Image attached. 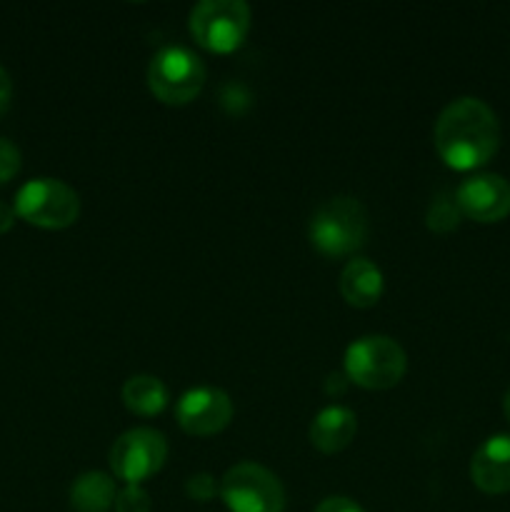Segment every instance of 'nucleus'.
Masks as SVG:
<instances>
[{
    "label": "nucleus",
    "instance_id": "0eeeda50",
    "mask_svg": "<svg viewBox=\"0 0 510 512\" xmlns=\"http://www.w3.org/2000/svg\"><path fill=\"white\" fill-rule=\"evenodd\" d=\"M220 498L230 512H283L285 488L258 463H238L220 480Z\"/></svg>",
    "mask_w": 510,
    "mask_h": 512
},
{
    "label": "nucleus",
    "instance_id": "423d86ee",
    "mask_svg": "<svg viewBox=\"0 0 510 512\" xmlns=\"http://www.w3.org/2000/svg\"><path fill=\"white\" fill-rule=\"evenodd\" d=\"M190 35L210 53H233L250 30V8L243 0H203L190 10Z\"/></svg>",
    "mask_w": 510,
    "mask_h": 512
},
{
    "label": "nucleus",
    "instance_id": "f257e3e1",
    "mask_svg": "<svg viewBox=\"0 0 510 512\" xmlns=\"http://www.w3.org/2000/svg\"><path fill=\"white\" fill-rule=\"evenodd\" d=\"M500 148V123L480 98H455L435 123V150L453 170H478Z\"/></svg>",
    "mask_w": 510,
    "mask_h": 512
},
{
    "label": "nucleus",
    "instance_id": "2eb2a0df",
    "mask_svg": "<svg viewBox=\"0 0 510 512\" xmlns=\"http://www.w3.org/2000/svg\"><path fill=\"white\" fill-rule=\"evenodd\" d=\"M123 403L130 413L140 418L160 415L168 405V388L155 375H133L123 385Z\"/></svg>",
    "mask_w": 510,
    "mask_h": 512
},
{
    "label": "nucleus",
    "instance_id": "f3484780",
    "mask_svg": "<svg viewBox=\"0 0 510 512\" xmlns=\"http://www.w3.org/2000/svg\"><path fill=\"white\" fill-rule=\"evenodd\" d=\"M115 512H150L153 503H150L148 490L140 488V485H125L123 490H118V498H115Z\"/></svg>",
    "mask_w": 510,
    "mask_h": 512
},
{
    "label": "nucleus",
    "instance_id": "f8f14e48",
    "mask_svg": "<svg viewBox=\"0 0 510 512\" xmlns=\"http://www.w3.org/2000/svg\"><path fill=\"white\" fill-rule=\"evenodd\" d=\"M355 433H358V418H355L353 410L343 408V405L323 408L310 423V443L325 455L348 448Z\"/></svg>",
    "mask_w": 510,
    "mask_h": 512
},
{
    "label": "nucleus",
    "instance_id": "4468645a",
    "mask_svg": "<svg viewBox=\"0 0 510 512\" xmlns=\"http://www.w3.org/2000/svg\"><path fill=\"white\" fill-rule=\"evenodd\" d=\"M118 498V488L110 475L90 470L70 485V505L75 512H108Z\"/></svg>",
    "mask_w": 510,
    "mask_h": 512
},
{
    "label": "nucleus",
    "instance_id": "9b49d317",
    "mask_svg": "<svg viewBox=\"0 0 510 512\" xmlns=\"http://www.w3.org/2000/svg\"><path fill=\"white\" fill-rule=\"evenodd\" d=\"M470 478L485 495L510 493V435L485 440L470 460Z\"/></svg>",
    "mask_w": 510,
    "mask_h": 512
},
{
    "label": "nucleus",
    "instance_id": "ddd939ff",
    "mask_svg": "<svg viewBox=\"0 0 510 512\" xmlns=\"http://www.w3.org/2000/svg\"><path fill=\"white\" fill-rule=\"evenodd\" d=\"M383 273L368 258H353L340 273V293L353 308H373L383 295Z\"/></svg>",
    "mask_w": 510,
    "mask_h": 512
},
{
    "label": "nucleus",
    "instance_id": "412c9836",
    "mask_svg": "<svg viewBox=\"0 0 510 512\" xmlns=\"http://www.w3.org/2000/svg\"><path fill=\"white\" fill-rule=\"evenodd\" d=\"M10 98H13V83H10V75L8 70L0 65V115L8 110L10 105Z\"/></svg>",
    "mask_w": 510,
    "mask_h": 512
},
{
    "label": "nucleus",
    "instance_id": "39448f33",
    "mask_svg": "<svg viewBox=\"0 0 510 512\" xmlns=\"http://www.w3.org/2000/svg\"><path fill=\"white\" fill-rule=\"evenodd\" d=\"M15 215L45 230H63L78 220L80 198L58 178H33L15 193Z\"/></svg>",
    "mask_w": 510,
    "mask_h": 512
},
{
    "label": "nucleus",
    "instance_id": "5701e85b",
    "mask_svg": "<svg viewBox=\"0 0 510 512\" xmlns=\"http://www.w3.org/2000/svg\"><path fill=\"white\" fill-rule=\"evenodd\" d=\"M503 413H505V418H508V423H510V390L505 393V398H503Z\"/></svg>",
    "mask_w": 510,
    "mask_h": 512
},
{
    "label": "nucleus",
    "instance_id": "9d476101",
    "mask_svg": "<svg viewBox=\"0 0 510 512\" xmlns=\"http://www.w3.org/2000/svg\"><path fill=\"white\" fill-rule=\"evenodd\" d=\"M460 213L475 223H498L510 215V183L498 173L465 178L455 190Z\"/></svg>",
    "mask_w": 510,
    "mask_h": 512
},
{
    "label": "nucleus",
    "instance_id": "20e7f679",
    "mask_svg": "<svg viewBox=\"0 0 510 512\" xmlns=\"http://www.w3.org/2000/svg\"><path fill=\"white\" fill-rule=\"evenodd\" d=\"M150 93L165 105H188L205 85V65L183 45H165L150 58Z\"/></svg>",
    "mask_w": 510,
    "mask_h": 512
},
{
    "label": "nucleus",
    "instance_id": "6ab92c4d",
    "mask_svg": "<svg viewBox=\"0 0 510 512\" xmlns=\"http://www.w3.org/2000/svg\"><path fill=\"white\" fill-rule=\"evenodd\" d=\"M20 170V150L8 138H0V185L15 178Z\"/></svg>",
    "mask_w": 510,
    "mask_h": 512
},
{
    "label": "nucleus",
    "instance_id": "1a4fd4ad",
    "mask_svg": "<svg viewBox=\"0 0 510 512\" xmlns=\"http://www.w3.org/2000/svg\"><path fill=\"white\" fill-rule=\"evenodd\" d=\"M178 425L195 438H210L223 433L233 420V400L220 388H193L180 395L175 405Z\"/></svg>",
    "mask_w": 510,
    "mask_h": 512
},
{
    "label": "nucleus",
    "instance_id": "6e6552de",
    "mask_svg": "<svg viewBox=\"0 0 510 512\" xmlns=\"http://www.w3.org/2000/svg\"><path fill=\"white\" fill-rule=\"evenodd\" d=\"M110 470L125 485H140L153 478L168 460V440L153 428H133L110 448Z\"/></svg>",
    "mask_w": 510,
    "mask_h": 512
},
{
    "label": "nucleus",
    "instance_id": "aec40b11",
    "mask_svg": "<svg viewBox=\"0 0 510 512\" xmlns=\"http://www.w3.org/2000/svg\"><path fill=\"white\" fill-rule=\"evenodd\" d=\"M315 512H365L355 500L343 498V495H333V498H325L323 503L315 508Z\"/></svg>",
    "mask_w": 510,
    "mask_h": 512
},
{
    "label": "nucleus",
    "instance_id": "a211bd4d",
    "mask_svg": "<svg viewBox=\"0 0 510 512\" xmlns=\"http://www.w3.org/2000/svg\"><path fill=\"white\" fill-rule=\"evenodd\" d=\"M185 493H188L190 500H198V503H210V500L220 493V488L210 473H195L185 480Z\"/></svg>",
    "mask_w": 510,
    "mask_h": 512
},
{
    "label": "nucleus",
    "instance_id": "7ed1b4c3",
    "mask_svg": "<svg viewBox=\"0 0 510 512\" xmlns=\"http://www.w3.org/2000/svg\"><path fill=\"white\" fill-rule=\"evenodd\" d=\"M345 378L368 390H388L403 380L408 358L388 335H365L345 350Z\"/></svg>",
    "mask_w": 510,
    "mask_h": 512
},
{
    "label": "nucleus",
    "instance_id": "dca6fc26",
    "mask_svg": "<svg viewBox=\"0 0 510 512\" xmlns=\"http://www.w3.org/2000/svg\"><path fill=\"white\" fill-rule=\"evenodd\" d=\"M463 220V213H460V205L455 200V195L440 193L435 195L433 203H430L428 215H425V223L433 233H453L455 228Z\"/></svg>",
    "mask_w": 510,
    "mask_h": 512
},
{
    "label": "nucleus",
    "instance_id": "f03ea898",
    "mask_svg": "<svg viewBox=\"0 0 510 512\" xmlns=\"http://www.w3.org/2000/svg\"><path fill=\"white\" fill-rule=\"evenodd\" d=\"M308 238L313 248L328 258L353 255L368 240V213L348 195L325 200L310 218Z\"/></svg>",
    "mask_w": 510,
    "mask_h": 512
},
{
    "label": "nucleus",
    "instance_id": "4be33fe9",
    "mask_svg": "<svg viewBox=\"0 0 510 512\" xmlns=\"http://www.w3.org/2000/svg\"><path fill=\"white\" fill-rule=\"evenodd\" d=\"M15 218H18V215H15L13 205L0 200V233H8V230L15 225Z\"/></svg>",
    "mask_w": 510,
    "mask_h": 512
}]
</instances>
